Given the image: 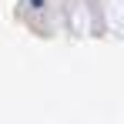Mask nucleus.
<instances>
[{
    "mask_svg": "<svg viewBox=\"0 0 124 124\" xmlns=\"http://www.w3.org/2000/svg\"><path fill=\"white\" fill-rule=\"evenodd\" d=\"M30 7H44V0H30Z\"/></svg>",
    "mask_w": 124,
    "mask_h": 124,
    "instance_id": "obj_1",
    "label": "nucleus"
}]
</instances>
